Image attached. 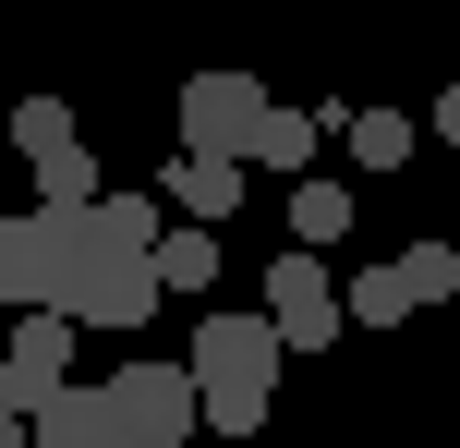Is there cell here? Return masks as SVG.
<instances>
[{
    "label": "cell",
    "mask_w": 460,
    "mask_h": 448,
    "mask_svg": "<svg viewBox=\"0 0 460 448\" xmlns=\"http://www.w3.org/2000/svg\"><path fill=\"white\" fill-rule=\"evenodd\" d=\"M24 448H134V436H121V412L97 400V388H73V376H61L37 412H24Z\"/></svg>",
    "instance_id": "8"
},
{
    "label": "cell",
    "mask_w": 460,
    "mask_h": 448,
    "mask_svg": "<svg viewBox=\"0 0 460 448\" xmlns=\"http://www.w3.org/2000/svg\"><path fill=\"white\" fill-rule=\"evenodd\" d=\"M400 315H412L400 267H351V279H340V328H400Z\"/></svg>",
    "instance_id": "11"
},
{
    "label": "cell",
    "mask_w": 460,
    "mask_h": 448,
    "mask_svg": "<svg viewBox=\"0 0 460 448\" xmlns=\"http://www.w3.org/2000/svg\"><path fill=\"white\" fill-rule=\"evenodd\" d=\"M279 364H291V352H279L267 315H207V328H194V364H182V376H194V425L254 436L279 412Z\"/></svg>",
    "instance_id": "1"
},
{
    "label": "cell",
    "mask_w": 460,
    "mask_h": 448,
    "mask_svg": "<svg viewBox=\"0 0 460 448\" xmlns=\"http://www.w3.org/2000/svg\"><path fill=\"white\" fill-rule=\"evenodd\" d=\"M254 110H267V85H254L243 61H207V73H182V158H243Z\"/></svg>",
    "instance_id": "5"
},
{
    "label": "cell",
    "mask_w": 460,
    "mask_h": 448,
    "mask_svg": "<svg viewBox=\"0 0 460 448\" xmlns=\"http://www.w3.org/2000/svg\"><path fill=\"white\" fill-rule=\"evenodd\" d=\"M73 267H85V206H13L0 218V303H49L61 315Z\"/></svg>",
    "instance_id": "2"
},
{
    "label": "cell",
    "mask_w": 460,
    "mask_h": 448,
    "mask_svg": "<svg viewBox=\"0 0 460 448\" xmlns=\"http://www.w3.org/2000/svg\"><path fill=\"white\" fill-rule=\"evenodd\" d=\"M0 448H24V412H13V400H0Z\"/></svg>",
    "instance_id": "16"
},
{
    "label": "cell",
    "mask_w": 460,
    "mask_h": 448,
    "mask_svg": "<svg viewBox=\"0 0 460 448\" xmlns=\"http://www.w3.org/2000/svg\"><path fill=\"white\" fill-rule=\"evenodd\" d=\"M61 315H73V328H121V339H134L146 315H158V279H146V255H97V242H85V267H73Z\"/></svg>",
    "instance_id": "6"
},
{
    "label": "cell",
    "mask_w": 460,
    "mask_h": 448,
    "mask_svg": "<svg viewBox=\"0 0 460 448\" xmlns=\"http://www.w3.org/2000/svg\"><path fill=\"white\" fill-rule=\"evenodd\" d=\"M291 242H351V182H291Z\"/></svg>",
    "instance_id": "12"
},
{
    "label": "cell",
    "mask_w": 460,
    "mask_h": 448,
    "mask_svg": "<svg viewBox=\"0 0 460 448\" xmlns=\"http://www.w3.org/2000/svg\"><path fill=\"white\" fill-rule=\"evenodd\" d=\"M61 376H73V315H49V303H37L13 339H0V400H13V412H37Z\"/></svg>",
    "instance_id": "7"
},
{
    "label": "cell",
    "mask_w": 460,
    "mask_h": 448,
    "mask_svg": "<svg viewBox=\"0 0 460 448\" xmlns=\"http://www.w3.org/2000/svg\"><path fill=\"white\" fill-rule=\"evenodd\" d=\"M400 291H412V303H448V291H460V255H448V242H412V255H400Z\"/></svg>",
    "instance_id": "15"
},
{
    "label": "cell",
    "mask_w": 460,
    "mask_h": 448,
    "mask_svg": "<svg viewBox=\"0 0 460 448\" xmlns=\"http://www.w3.org/2000/svg\"><path fill=\"white\" fill-rule=\"evenodd\" d=\"M340 134H351V158H364V170H412V121H400V110H351Z\"/></svg>",
    "instance_id": "14"
},
{
    "label": "cell",
    "mask_w": 460,
    "mask_h": 448,
    "mask_svg": "<svg viewBox=\"0 0 460 448\" xmlns=\"http://www.w3.org/2000/svg\"><path fill=\"white\" fill-rule=\"evenodd\" d=\"M97 400L121 412V436H134V448H194V436H207V425H194V376H182V364H158V352H121V376L97 388Z\"/></svg>",
    "instance_id": "3"
},
{
    "label": "cell",
    "mask_w": 460,
    "mask_h": 448,
    "mask_svg": "<svg viewBox=\"0 0 460 448\" xmlns=\"http://www.w3.org/2000/svg\"><path fill=\"white\" fill-rule=\"evenodd\" d=\"M327 121H340V110H279V97H267V110H254V134H243V170H291V182H303V170H315V145H327Z\"/></svg>",
    "instance_id": "9"
},
{
    "label": "cell",
    "mask_w": 460,
    "mask_h": 448,
    "mask_svg": "<svg viewBox=\"0 0 460 448\" xmlns=\"http://www.w3.org/2000/svg\"><path fill=\"white\" fill-rule=\"evenodd\" d=\"M279 328V352H327L340 339V279H327V255L303 242V255H267V303H254Z\"/></svg>",
    "instance_id": "4"
},
{
    "label": "cell",
    "mask_w": 460,
    "mask_h": 448,
    "mask_svg": "<svg viewBox=\"0 0 460 448\" xmlns=\"http://www.w3.org/2000/svg\"><path fill=\"white\" fill-rule=\"evenodd\" d=\"M158 206H182L194 231H218V218L243 206V158H170L158 170Z\"/></svg>",
    "instance_id": "10"
},
{
    "label": "cell",
    "mask_w": 460,
    "mask_h": 448,
    "mask_svg": "<svg viewBox=\"0 0 460 448\" xmlns=\"http://www.w3.org/2000/svg\"><path fill=\"white\" fill-rule=\"evenodd\" d=\"M13 145H24V170H49L61 145H85V134H73V110H61V97H13Z\"/></svg>",
    "instance_id": "13"
},
{
    "label": "cell",
    "mask_w": 460,
    "mask_h": 448,
    "mask_svg": "<svg viewBox=\"0 0 460 448\" xmlns=\"http://www.w3.org/2000/svg\"><path fill=\"white\" fill-rule=\"evenodd\" d=\"M0 315H13V303H0Z\"/></svg>",
    "instance_id": "17"
}]
</instances>
